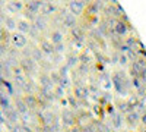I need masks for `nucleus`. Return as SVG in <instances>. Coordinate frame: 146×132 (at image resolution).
I'll list each match as a JSON object with an SVG mask.
<instances>
[{
	"label": "nucleus",
	"instance_id": "nucleus-1",
	"mask_svg": "<svg viewBox=\"0 0 146 132\" xmlns=\"http://www.w3.org/2000/svg\"><path fill=\"white\" fill-rule=\"evenodd\" d=\"M131 75L133 78H140L143 79L146 75V62L143 59H135L131 63Z\"/></svg>",
	"mask_w": 146,
	"mask_h": 132
},
{
	"label": "nucleus",
	"instance_id": "nucleus-2",
	"mask_svg": "<svg viewBox=\"0 0 146 132\" xmlns=\"http://www.w3.org/2000/svg\"><path fill=\"white\" fill-rule=\"evenodd\" d=\"M127 29H129V27L126 25L123 21H115L114 25H113L114 34H115V35H120V37H121V35H124V34L127 32Z\"/></svg>",
	"mask_w": 146,
	"mask_h": 132
},
{
	"label": "nucleus",
	"instance_id": "nucleus-3",
	"mask_svg": "<svg viewBox=\"0 0 146 132\" xmlns=\"http://www.w3.org/2000/svg\"><path fill=\"white\" fill-rule=\"evenodd\" d=\"M114 84H115V88H117V91H120V92H124V87L127 85V82L123 79V75H118V74H115L114 75Z\"/></svg>",
	"mask_w": 146,
	"mask_h": 132
},
{
	"label": "nucleus",
	"instance_id": "nucleus-4",
	"mask_svg": "<svg viewBox=\"0 0 146 132\" xmlns=\"http://www.w3.org/2000/svg\"><path fill=\"white\" fill-rule=\"evenodd\" d=\"M69 6H70L72 13H75V15L82 13V10L85 9V3H83V2H70Z\"/></svg>",
	"mask_w": 146,
	"mask_h": 132
},
{
	"label": "nucleus",
	"instance_id": "nucleus-5",
	"mask_svg": "<svg viewBox=\"0 0 146 132\" xmlns=\"http://www.w3.org/2000/svg\"><path fill=\"white\" fill-rule=\"evenodd\" d=\"M137 113L136 112H131V113H129V116H127V122L129 123H131V125H136V122H137Z\"/></svg>",
	"mask_w": 146,
	"mask_h": 132
},
{
	"label": "nucleus",
	"instance_id": "nucleus-6",
	"mask_svg": "<svg viewBox=\"0 0 146 132\" xmlns=\"http://www.w3.org/2000/svg\"><path fill=\"white\" fill-rule=\"evenodd\" d=\"M75 92H76V95L79 98H85V97H86V90H85L83 87H76Z\"/></svg>",
	"mask_w": 146,
	"mask_h": 132
},
{
	"label": "nucleus",
	"instance_id": "nucleus-7",
	"mask_svg": "<svg viewBox=\"0 0 146 132\" xmlns=\"http://www.w3.org/2000/svg\"><path fill=\"white\" fill-rule=\"evenodd\" d=\"M66 23H67L69 27H73V28H75V15L70 13V15L66 18Z\"/></svg>",
	"mask_w": 146,
	"mask_h": 132
},
{
	"label": "nucleus",
	"instance_id": "nucleus-8",
	"mask_svg": "<svg viewBox=\"0 0 146 132\" xmlns=\"http://www.w3.org/2000/svg\"><path fill=\"white\" fill-rule=\"evenodd\" d=\"M53 41H54V43L62 41V34H60V32H54V34H53Z\"/></svg>",
	"mask_w": 146,
	"mask_h": 132
},
{
	"label": "nucleus",
	"instance_id": "nucleus-9",
	"mask_svg": "<svg viewBox=\"0 0 146 132\" xmlns=\"http://www.w3.org/2000/svg\"><path fill=\"white\" fill-rule=\"evenodd\" d=\"M131 81H133V85H135L136 88H140V87H142V84H140L142 79H140V78H133Z\"/></svg>",
	"mask_w": 146,
	"mask_h": 132
},
{
	"label": "nucleus",
	"instance_id": "nucleus-10",
	"mask_svg": "<svg viewBox=\"0 0 146 132\" xmlns=\"http://www.w3.org/2000/svg\"><path fill=\"white\" fill-rule=\"evenodd\" d=\"M70 104H72V106H75V109H78V104H76V100L73 98V97H70Z\"/></svg>",
	"mask_w": 146,
	"mask_h": 132
},
{
	"label": "nucleus",
	"instance_id": "nucleus-11",
	"mask_svg": "<svg viewBox=\"0 0 146 132\" xmlns=\"http://www.w3.org/2000/svg\"><path fill=\"white\" fill-rule=\"evenodd\" d=\"M76 60H78L76 57H70V65H76Z\"/></svg>",
	"mask_w": 146,
	"mask_h": 132
},
{
	"label": "nucleus",
	"instance_id": "nucleus-12",
	"mask_svg": "<svg viewBox=\"0 0 146 132\" xmlns=\"http://www.w3.org/2000/svg\"><path fill=\"white\" fill-rule=\"evenodd\" d=\"M142 122H143V123H146V115H143V116H142Z\"/></svg>",
	"mask_w": 146,
	"mask_h": 132
}]
</instances>
